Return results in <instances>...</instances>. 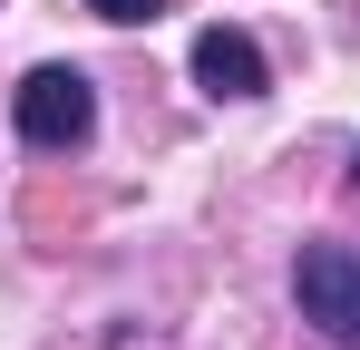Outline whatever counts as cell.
<instances>
[{
  "label": "cell",
  "mask_w": 360,
  "mask_h": 350,
  "mask_svg": "<svg viewBox=\"0 0 360 350\" xmlns=\"http://www.w3.org/2000/svg\"><path fill=\"white\" fill-rule=\"evenodd\" d=\"M10 127H20V146H88V127H98V88H88V68H68V58H49V68H30L20 78V98H10Z\"/></svg>",
  "instance_id": "1"
},
{
  "label": "cell",
  "mask_w": 360,
  "mask_h": 350,
  "mask_svg": "<svg viewBox=\"0 0 360 350\" xmlns=\"http://www.w3.org/2000/svg\"><path fill=\"white\" fill-rule=\"evenodd\" d=\"M292 302H302V321H311L321 341L360 350V253H341V243H302Z\"/></svg>",
  "instance_id": "2"
},
{
  "label": "cell",
  "mask_w": 360,
  "mask_h": 350,
  "mask_svg": "<svg viewBox=\"0 0 360 350\" xmlns=\"http://www.w3.org/2000/svg\"><path fill=\"white\" fill-rule=\"evenodd\" d=\"M195 78H205V98H263V88H273V68H263V49H253V30H234V20L195 30Z\"/></svg>",
  "instance_id": "3"
},
{
  "label": "cell",
  "mask_w": 360,
  "mask_h": 350,
  "mask_svg": "<svg viewBox=\"0 0 360 350\" xmlns=\"http://www.w3.org/2000/svg\"><path fill=\"white\" fill-rule=\"evenodd\" d=\"M98 20H156V0H88Z\"/></svg>",
  "instance_id": "4"
},
{
  "label": "cell",
  "mask_w": 360,
  "mask_h": 350,
  "mask_svg": "<svg viewBox=\"0 0 360 350\" xmlns=\"http://www.w3.org/2000/svg\"><path fill=\"white\" fill-rule=\"evenodd\" d=\"M351 175H360V156H351Z\"/></svg>",
  "instance_id": "5"
}]
</instances>
